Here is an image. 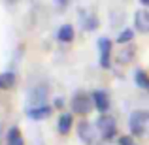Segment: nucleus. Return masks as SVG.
Returning a JSON list of instances; mask_svg holds the SVG:
<instances>
[{"instance_id":"12","label":"nucleus","mask_w":149,"mask_h":145,"mask_svg":"<svg viewBox=\"0 0 149 145\" xmlns=\"http://www.w3.org/2000/svg\"><path fill=\"white\" fill-rule=\"evenodd\" d=\"M72 124H74V117H72V113H61V115H58L57 128H58V132H61L62 136L68 134V132L72 130Z\"/></svg>"},{"instance_id":"1","label":"nucleus","mask_w":149,"mask_h":145,"mask_svg":"<svg viewBox=\"0 0 149 145\" xmlns=\"http://www.w3.org/2000/svg\"><path fill=\"white\" fill-rule=\"evenodd\" d=\"M128 128H130L132 136L147 138L149 136V111H146V109L132 111L130 119H128Z\"/></svg>"},{"instance_id":"14","label":"nucleus","mask_w":149,"mask_h":145,"mask_svg":"<svg viewBox=\"0 0 149 145\" xmlns=\"http://www.w3.org/2000/svg\"><path fill=\"white\" fill-rule=\"evenodd\" d=\"M134 83L138 85L140 89H143V91H149V74L146 72V70L138 68L134 72Z\"/></svg>"},{"instance_id":"4","label":"nucleus","mask_w":149,"mask_h":145,"mask_svg":"<svg viewBox=\"0 0 149 145\" xmlns=\"http://www.w3.org/2000/svg\"><path fill=\"white\" fill-rule=\"evenodd\" d=\"M98 128H95L91 123H87V121H81L79 124H77V136H79V139L83 143L87 145H96L98 143Z\"/></svg>"},{"instance_id":"17","label":"nucleus","mask_w":149,"mask_h":145,"mask_svg":"<svg viewBox=\"0 0 149 145\" xmlns=\"http://www.w3.org/2000/svg\"><path fill=\"white\" fill-rule=\"evenodd\" d=\"M96 28H98V17L95 13H91L85 21V30H96Z\"/></svg>"},{"instance_id":"21","label":"nucleus","mask_w":149,"mask_h":145,"mask_svg":"<svg viewBox=\"0 0 149 145\" xmlns=\"http://www.w3.org/2000/svg\"><path fill=\"white\" fill-rule=\"evenodd\" d=\"M2 136H4V128H2V123H0V143H2Z\"/></svg>"},{"instance_id":"8","label":"nucleus","mask_w":149,"mask_h":145,"mask_svg":"<svg viewBox=\"0 0 149 145\" xmlns=\"http://www.w3.org/2000/svg\"><path fill=\"white\" fill-rule=\"evenodd\" d=\"M93 102H95V108L98 109L100 113H106L109 108V98H108V92L100 91V89H96V91H93Z\"/></svg>"},{"instance_id":"11","label":"nucleus","mask_w":149,"mask_h":145,"mask_svg":"<svg viewBox=\"0 0 149 145\" xmlns=\"http://www.w3.org/2000/svg\"><path fill=\"white\" fill-rule=\"evenodd\" d=\"M74 38H76V32H74V26L72 25H62L61 28H58L57 32V40L61 42V44H70V42H74Z\"/></svg>"},{"instance_id":"7","label":"nucleus","mask_w":149,"mask_h":145,"mask_svg":"<svg viewBox=\"0 0 149 145\" xmlns=\"http://www.w3.org/2000/svg\"><path fill=\"white\" fill-rule=\"evenodd\" d=\"M134 28L140 34H149V11L138 10L134 13Z\"/></svg>"},{"instance_id":"9","label":"nucleus","mask_w":149,"mask_h":145,"mask_svg":"<svg viewBox=\"0 0 149 145\" xmlns=\"http://www.w3.org/2000/svg\"><path fill=\"white\" fill-rule=\"evenodd\" d=\"M134 55H136V47L134 45H127V47H123L119 53H117L115 60H117L119 66H127V64H130V62L134 60Z\"/></svg>"},{"instance_id":"19","label":"nucleus","mask_w":149,"mask_h":145,"mask_svg":"<svg viewBox=\"0 0 149 145\" xmlns=\"http://www.w3.org/2000/svg\"><path fill=\"white\" fill-rule=\"evenodd\" d=\"M55 4H57V8H66L70 4V0H55Z\"/></svg>"},{"instance_id":"16","label":"nucleus","mask_w":149,"mask_h":145,"mask_svg":"<svg viewBox=\"0 0 149 145\" xmlns=\"http://www.w3.org/2000/svg\"><path fill=\"white\" fill-rule=\"evenodd\" d=\"M132 40H134V30L132 28H123L119 32V36H117V44H121V45L130 44Z\"/></svg>"},{"instance_id":"10","label":"nucleus","mask_w":149,"mask_h":145,"mask_svg":"<svg viewBox=\"0 0 149 145\" xmlns=\"http://www.w3.org/2000/svg\"><path fill=\"white\" fill-rule=\"evenodd\" d=\"M26 115H29L32 121H42V119H45V117L51 115V108L47 104L45 105H36V108H29L26 109Z\"/></svg>"},{"instance_id":"2","label":"nucleus","mask_w":149,"mask_h":145,"mask_svg":"<svg viewBox=\"0 0 149 145\" xmlns=\"http://www.w3.org/2000/svg\"><path fill=\"white\" fill-rule=\"evenodd\" d=\"M70 105H72V111L77 113V115H89L91 109H93V105H95V102H93L91 94L79 91V92H74Z\"/></svg>"},{"instance_id":"23","label":"nucleus","mask_w":149,"mask_h":145,"mask_svg":"<svg viewBox=\"0 0 149 145\" xmlns=\"http://www.w3.org/2000/svg\"><path fill=\"white\" fill-rule=\"evenodd\" d=\"M6 2H8V4H15V2H17V0H6Z\"/></svg>"},{"instance_id":"13","label":"nucleus","mask_w":149,"mask_h":145,"mask_svg":"<svg viewBox=\"0 0 149 145\" xmlns=\"http://www.w3.org/2000/svg\"><path fill=\"white\" fill-rule=\"evenodd\" d=\"M17 83V76L13 72H2L0 74V91H10Z\"/></svg>"},{"instance_id":"3","label":"nucleus","mask_w":149,"mask_h":145,"mask_svg":"<svg viewBox=\"0 0 149 145\" xmlns=\"http://www.w3.org/2000/svg\"><path fill=\"white\" fill-rule=\"evenodd\" d=\"M96 128L100 132V138L102 139H113L117 134V124H115V119L109 115H100V119L96 121Z\"/></svg>"},{"instance_id":"6","label":"nucleus","mask_w":149,"mask_h":145,"mask_svg":"<svg viewBox=\"0 0 149 145\" xmlns=\"http://www.w3.org/2000/svg\"><path fill=\"white\" fill-rule=\"evenodd\" d=\"M98 53H100V66L104 70L109 68V60H111V40L109 38H98Z\"/></svg>"},{"instance_id":"20","label":"nucleus","mask_w":149,"mask_h":145,"mask_svg":"<svg viewBox=\"0 0 149 145\" xmlns=\"http://www.w3.org/2000/svg\"><path fill=\"white\" fill-rule=\"evenodd\" d=\"M62 105H64V98H55V108H62Z\"/></svg>"},{"instance_id":"22","label":"nucleus","mask_w":149,"mask_h":145,"mask_svg":"<svg viewBox=\"0 0 149 145\" xmlns=\"http://www.w3.org/2000/svg\"><path fill=\"white\" fill-rule=\"evenodd\" d=\"M140 4L142 6H149V0H140Z\"/></svg>"},{"instance_id":"15","label":"nucleus","mask_w":149,"mask_h":145,"mask_svg":"<svg viewBox=\"0 0 149 145\" xmlns=\"http://www.w3.org/2000/svg\"><path fill=\"white\" fill-rule=\"evenodd\" d=\"M8 145H25V139H23V134L17 126L10 128L8 132Z\"/></svg>"},{"instance_id":"18","label":"nucleus","mask_w":149,"mask_h":145,"mask_svg":"<svg viewBox=\"0 0 149 145\" xmlns=\"http://www.w3.org/2000/svg\"><path fill=\"white\" fill-rule=\"evenodd\" d=\"M119 145H136V142H134V136H121Z\"/></svg>"},{"instance_id":"5","label":"nucleus","mask_w":149,"mask_h":145,"mask_svg":"<svg viewBox=\"0 0 149 145\" xmlns=\"http://www.w3.org/2000/svg\"><path fill=\"white\" fill-rule=\"evenodd\" d=\"M49 96V87L45 83H40L29 92V102L30 108H36V105H45V100Z\"/></svg>"}]
</instances>
